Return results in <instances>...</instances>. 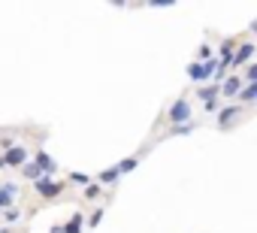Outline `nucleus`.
<instances>
[{
    "label": "nucleus",
    "mask_w": 257,
    "mask_h": 233,
    "mask_svg": "<svg viewBox=\"0 0 257 233\" xmlns=\"http://www.w3.org/2000/svg\"><path fill=\"white\" fill-rule=\"evenodd\" d=\"M224 94H227V97H236V94H239V79H236V76L224 82Z\"/></svg>",
    "instance_id": "obj_6"
},
{
    "label": "nucleus",
    "mask_w": 257,
    "mask_h": 233,
    "mask_svg": "<svg viewBox=\"0 0 257 233\" xmlns=\"http://www.w3.org/2000/svg\"><path fill=\"white\" fill-rule=\"evenodd\" d=\"M185 119H191V106H188V100H176V106L170 109V122L182 125Z\"/></svg>",
    "instance_id": "obj_1"
},
{
    "label": "nucleus",
    "mask_w": 257,
    "mask_h": 233,
    "mask_svg": "<svg viewBox=\"0 0 257 233\" xmlns=\"http://www.w3.org/2000/svg\"><path fill=\"white\" fill-rule=\"evenodd\" d=\"M236 115H239V109H236V106H233V109H224V112H221V125H230Z\"/></svg>",
    "instance_id": "obj_7"
},
{
    "label": "nucleus",
    "mask_w": 257,
    "mask_h": 233,
    "mask_svg": "<svg viewBox=\"0 0 257 233\" xmlns=\"http://www.w3.org/2000/svg\"><path fill=\"white\" fill-rule=\"evenodd\" d=\"M0 167H4V158H0Z\"/></svg>",
    "instance_id": "obj_15"
},
{
    "label": "nucleus",
    "mask_w": 257,
    "mask_h": 233,
    "mask_svg": "<svg viewBox=\"0 0 257 233\" xmlns=\"http://www.w3.org/2000/svg\"><path fill=\"white\" fill-rule=\"evenodd\" d=\"M37 191H40L43 197H55V194H58L61 188H58L55 182H46V179H37Z\"/></svg>",
    "instance_id": "obj_3"
},
{
    "label": "nucleus",
    "mask_w": 257,
    "mask_h": 233,
    "mask_svg": "<svg viewBox=\"0 0 257 233\" xmlns=\"http://www.w3.org/2000/svg\"><path fill=\"white\" fill-rule=\"evenodd\" d=\"M251 52H254V46H251V43H242L239 55H236V58H230V61H233V64H242V61H248V58H251Z\"/></svg>",
    "instance_id": "obj_5"
},
{
    "label": "nucleus",
    "mask_w": 257,
    "mask_h": 233,
    "mask_svg": "<svg viewBox=\"0 0 257 233\" xmlns=\"http://www.w3.org/2000/svg\"><path fill=\"white\" fill-rule=\"evenodd\" d=\"M254 94H257V88H254V85H248V88H245V91H242L239 97H242L245 103H251V100H254Z\"/></svg>",
    "instance_id": "obj_8"
},
{
    "label": "nucleus",
    "mask_w": 257,
    "mask_h": 233,
    "mask_svg": "<svg viewBox=\"0 0 257 233\" xmlns=\"http://www.w3.org/2000/svg\"><path fill=\"white\" fill-rule=\"evenodd\" d=\"M79 224H82V215H76V218L70 221V227H67V233H79Z\"/></svg>",
    "instance_id": "obj_10"
},
{
    "label": "nucleus",
    "mask_w": 257,
    "mask_h": 233,
    "mask_svg": "<svg viewBox=\"0 0 257 233\" xmlns=\"http://www.w3.org/2000/svg\"><path fill=\"white\" fill-rule=\"evenodd\" d=\"M134 167H137V161H134V158H127V161H124V164L118 167V173H131Z\"/></svg>",
    "instance_id": "obj_9"
},
{
    "label": "nucleus",
    "mask_w": 257,
    "mask_h": 233,
    "mask_svg": "<svg viewBox=\"0 0 257 233\" xmlns=\"http://www.w3.org/2000/svg\"><path fill=\"white\" fill-rule=\"evenodd\" d=\"M115 176H118V170H106V173H103V176H100V179H103V182H112V179H115Z\"/></svg>",
    "instance_id": "obj_12"
},
{
    "label": "nucleus",
    "mask_w": 257,
    "mask_h": 233,
    "mask_svg": "<svg viewBox=\"0 0 257 233\" xmlns=\"http://www.w3.org/2000/svg\"><path fill=\"white\" fill-rule=\"evenodd\" d=\"M52 233H61V227H55V230H52Z\"/></svg>",
    "instance_id": "obj_14"
},
{
    "label": "nucleus",
    "mask_w": 257,
    "mask_h": 233,
    "mask_svg": "<svg viewBox=\"0 0 257 233\" xmlns=\"http://www.w3.org/2000/svg\"><path fill=\"white\" fill-rule=\"evenodd\" d=\"M97 194H100V188H97V185H91V188L85 191V197H97Z\"/></svg>",
    "instance_id": "obj_13"
},
{
    "label": "nucleus",
    "mask_w": 257,
    "mask_h": 233,
    "mask_svg": "<svg viewBox=\"0 0 257 233\" xmlns=\"http://www.w3.org/2000/svg\"><path fill=\"white\" fill-rule=\"evenodd\" d=\"M25 149H10L7 155H4V164H25Z\"/></svg>",
    "instance_id": "obj_4"
},
{
    "label": "nucleus",
    "mask_w": 257,
    "mask_h": 233,
    "mask_svg": "<svg viewBox=\"0 0 257 233\" xmlns=\"http://www.w3.org/2000/svg\"><path fill=\"white\" fill-rule=\"evenodd\" d=\"M212 70H215V67H212V61H209V64H194V67H191V79L203 82V79H209V76H212Z\"/></svg>",
    "instance_id": "obj_2"
},
{
    "label": "nucleus",
    "mask_w": 257,
    "mask_h": 233,
    "mask_svg": "<svg viewBox=\"0 0 257 233\" xmlns=\"http://www.w3.org/2000/svg\"><path fill=\"white\" fill-rule=\"evenodd\" d=\"M19 218H22V212H19V209H10V212H7V221H10V224H13V221H19Z\"/></svg>",
    "instance_id": "obj_11"
}]
</instances>
